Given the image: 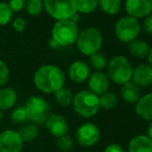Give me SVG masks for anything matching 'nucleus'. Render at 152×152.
I'll list each match as a JSON object with an SVG mask.
<instances>
[{
  "instance_id": "nucleus-1",
  "label": "nucleus",
  "mask_w": 152,
  "mask_h": 152,
  "mask_svg": "<svg viewBox=\"0 0 152 152\" xmlns=\"http://www.w3.org/2000/svg\"><path fill=\"white\" fill-rule=\"evenodd\" d=\"M33 82L36 88L44 93H55L64 86L65 76L56 65H42L35 72Z\"/></svg>"
},
{
  "instance_id": "nucleus-2",
  "label": "nucleus",
  "mask_w": 152,
  "mask_h": 152,
  "mask_svg": "<svg viewBox=\"0 0 152 152\" xmlns=\"http://www.w3.org/2000/svg\"><path fill=\"white\" fill-rule=\"evenodd\" d=\"M72 104L75 112L84 118L94 116L99 110L98 96L89 90L79 91L76 95H74Z\"/></svg>"
},
{
  "instance_id": "nucleus-3",
  "label": "nucleus",
  "mask_w": 152,
  "mask_h": 152,
  "mask_svg": "<svg viewBox=\"0 0 152 152\" xmlns=\"http://www.w3.org/2000/svg\"><path fill=\"white\" fill-rule=\"evenodd\" d=\"M132 70L134 68L126 57L115 56L108 63V78L115 84L123 85L130 81Z\"/></svg>"
},
{
  "instance_id": "nucleus-4",
  "label": "nucleus",
  "mask_w": 152,
  "mask_h": 152,
  "mask_svg": "<svg viewBox=\"0 0 152 152\" xmlns=\"http://www.w3.org/2000/svg\"><path fill=\"white\" fill-rule=\"evenodd\" d=\"M76 42L77 48L82 54L86 56H91L97 53L100 49L102 37L98 29L94 27H89L79 33Z\"/></svg>"
},
{
  "instance_id": "nucleus-5",
  "label": "nucleus",
  "mask_w": 152,
  "mask_h": 152,
  "mask_svg": "<svg viewBox=\"0 0 152 152\" xmlns=\"http://www.w3.org/2000/svg\"><path fill=\"white\" fill-rule=\"evenodd\" d=\"M79 33V27L76 23L70 20L57 21L53 27L52 38L59 46H70L77 42Z\"/></svg>"
},
{
  "instance_id": "nucleus-6",
  "label": "nucleus",
  "mask_w": 152,
  "mask_h": 152,
  "mask_svg": "<svg viewBox=\"0 0 152 152\" xmlns=\"http://www.w3.org/2000/svg\"><path fill=\"white\" fill-rule=\"evenodd\" d=\"M44 7L52 18L58 21L69 20L78 12L76 0H44Z\"/></svg>"
},
{
  "instance_id": "nucleus-7",
  "label": "nucleus",
  "mask_w": 152,
  "mask_h": 152,
  "mask_svg": "<svg viewBox=\"0 0 152 152\" xmlns=\"http://www.w3.org/2000/svg\"><path fill=\"white\" fill-rule=\"evenodd\" d=\"M29 121L33 124H45L51 115V109L46 99L40 96H31L25 104Z\"/></svg>"
},
{
  "instance_id": "nucleus-8",
  "label": "nucleus",
  "mask_w": 152,
  "mask_h": 152,
  "mask_svg": "<svg viewBox=\"0 0 152 152\" xmlns=\"http://www.w3.org/2000/svg\"><path fill=\"white\" fill-rule=\"evenodd\" d=\"M141 31V25L134 18L127 16L119 19L115 26L116 37L121 42H132L137 39Z\"/></svg>"
},
{
  "instance_id": "nucleus-9",
  "label": "nucleus",
  "mask_w": 152,
  "mask_h": 152,
  "mask_svg": "<svg viewBox=\"0 0 152 152\" xmlns=\"http://www.w3.org/2000/svg\"><path fill=\"white\" fill-rule=\"evenodd\" d=\"M76 141L83 147H92L98 142L100 137L99 128L92 122L83 123L76 130Z\"/></svg>"
},
{
  "instance_id": "nucleus-10",
  "label": "nucleus",
  "mask_w": 152,
  "mask_h": 152,
  "mask_svg": "<svg viewBox=\"0 0 152 152\" xmlns=\"http://www.w3.org/2000/svg\"><path fill=\"white\" fill-rule=\"evenodd\" d=\"M23 141L18 132L6 129L0 134V152H21Z\"/></svg>"
},
{
  "instance_id": "nucleus-11",
  "label": "nucleus",
  "mask_w": 152,
  "mask_h": 152,
  "mask_svg": "<svg viewBox=\"0 0 152 152\" xmlns=\"http://www.w3.org/2000/svg\"><path fill=\"white\" fill-rule=\"evenodd\" d=\"M125 10L134 19L146 18L152 12V0H126Z\"/></svg>"
},
{
  "instance_id": "nucleus-12",
  "label": "nucleus",
  "mask_w": 152,
  "mask_h": 152,
  "mask_svg": "<svg viewBox=\"0 0 152 152\" xmlns=\"http://www.w3.org/2000/svg\"><path fill=\"white\" fill-rule=\"evenodd\" d=\"M46 128L52 136L59 138L64 134H67L68 132V122L65 117L59 114L50 115L48 120L46 121Z\"/></svg>"
},
{
  "instance_id": "nucleus-13",
  "label": "nucleus",
  "mask_w": 152,
  "mask_h": 152,
  "mask_svg": "<svg viewBox=\"0 0 152 152\" xmlns=\"http://www.w3.org/2000/svg\"><path fill=\"white\" fill-rule=\"evenodd\" d=\"M88 87L89 91H91L95 95H102L109 90L110 80H109L108 76L104 75V72H93L88 79Z\"/></svg>"
},
{
  "instance_id": "nucleus-14",
  "label": "nucleus",
  "mask_w": 152,
  "mask_h": 152,
  "mask_svg": "<svg viewBox=\"0 0 152 152\" xmlns=\"http://www.w3.org/2000/svg\"><path fill=\"white\" fill-rule=\"evenodd\" d=\"M132 82L139 87H148L152 85V66L149 64H140L132 70Z\"/></svg>"
},
{
  "instance_id": "nucleus-15",
  "label": "nucleus",
  "mask_w": 152,
  "mask_h": 152,
  "mask_svg": "<svg viewBox=\"0 0 152 152\" xmlns=\"http://www.w3.org/2000/svg\"><path fill=\"white\" fill-rule=\"evenodd\" d=\"M68 76L74 82L84 83L90 77V68L83 61H75L68 68Z\"/></svg>"
},
{
  "instance_id": "nucleus-16",
  "label": "nucleus",
  "mask_w": 152,
  "mask_h": 152,
  "mask_svg": "<svg viewBox=\"0 0 152 152\" xmlns=\"http://www.w3.org/2000/svg\"><path fill=\"white\" fill-rule=\"evenodd\" d=\"M136 114L146 121H152V93H147L140 97L134 107Z\"/></svg>"
},
{
  "instance_id": "nucleus-17",
  "label": "nucleus",
  "mask_w": 152,
  "mask_h": 152,
  "mask_svg": "<svg viewBox=\"0 0 152 152\" xmlns=\"http://www.w3.org/2000/svg\"><path fill=\"white\" fill-rule=\"evenodd\" d=\"M128 152H152V141L145 134L134 137L128 143Z\"/></svg>"
},
{
  "instance_id": "nucleus-18",
  "label": "nucleus",
  "mask_w": 152,
  "mask_h": 152,
  "mask_svg": "<svg viewBox=\"0 0 152 152\" xmlns=\"http://www.w3.org/2000/svg\"><path fill=\"white\" fill-rule=\"evenodd\" d=\"M121 96L127 104H137L141 97V91L138 85H136L134 82L125 83L121 87Z\"/></svg>"
},
{
  "instance_id": "nucleus-19",
  "label": "nucleus",
  "mask_w": 152,
  "mask_h": 152,
  "mask_svg": "<svg viewBox=\"0 0 152 152\" xmlns=\"http://www.w3.org/2000/svg\"><path fill=\"white\" fill-rule=\"evenodd\" d=\"M17 100H18V94L16 90L8 87L0 89V110L1 111L14 108Z\"/></svg>"
},
{
  "instance_id": "nucleus-20",
  "label": "nucleus",
  "mask_w": 152,
  "mask_h": 152,
  "mask_svg": "<svg viewBox=\"0 0 152 152\" xmlns=\"http://www.w3.org/2000/svg\"><path fill=\"white\" fill-rule=\"evenodd\" d=\"M149 46L144 40L134 39L128 44V52L130 55L136 58H145L148 56L149 53Z\"/></svg>"
},
{
  "instance_id": "nucleus-21",
  "label": "nucleus",
  "mask_w": 152,
  "mask_h": 152,
  "mask_svg": "<svg viewBox=\"0 0 152 152\" xmlns=\"http://www.w3.org/2000/svg\"><path fill=\"white\" fill-rule=\"evenodd\" d=\"M19 134H20L21 139H22L23 143L26 142H32L34 141L39 134V132H38V128L35 124L33 123H26L20 128L19 130Z\"/></svg>"
},
{
  "instance_id": "nucleus-22",
  "label": "nucleus",
  "mask_w": 152,
  "mask_h": 152,
  "mask_svg": "<svg viewBox=\"0 0 152 152\" xmlns=\"http://www.w3.org/2000/svg\"><path fill=\"white\" fill-rule=\"evenodd\" d=\"M102 10L109 16L117 15L121 10V0H98Z\"/></svg>"
},
{
  "instance_id": "nucleus-23",
  "label": "nucleus",
  "mask_w": 152,
  "mask_h": 152,
  "mask_svg": "<svg viewBox=\"0 0 152 152\" xmlns=\"http://www.w3.org/2000/svg\"><path fill=\"white\" fill-rule=\"evenodd\" d=\"M98 102H99V108L104 110H112L118 104V97L113 92L107 91L106 93L98 96Z\"/></svg>"
},
{
  "instance_id": "nucleus-24",
  "label": "nucleus",
  "mask_w": 152,
  "mask_h": 152,
  "mask_svg": "<svg viewBox=\"0 0 152 152\" xmlns=\"http://www.w3.org/2000/svg\"><path fill=\"white\" fill-rule=\"evenodd\" d=\"M55 100L57 104L61 107H68L72 104V99H74V94L68 88L62 87L59 90H57L54 93Z\"/></svg>"
},
{
  "instance_id": "nucleus-25",
  "label": "nucleus",
  "mask_w": 152,
  "mask_h": 152,
  "mask_svg": "<svg viewBox=\"0 0 152 152\" xmlns=\"http://www.w3.org/2000/svg\"><path fill=\"white\" fill-rule=\"evenodd\" d=\"M10 119L16 124H23V125L26 124L29 121V116L26 107L20 106L15 108L10 114Z\"/></svg>"
},
{
  "instance_id": "nucleus-26",
  "label": "nucleus",
  "mask_w": 152,
  "mask_h": 152,
  "mask_svg": "<svg viewBox=\"0 0 152 152\" xmlns=\"http://www.w3.org/2000/svg\"><path fill=\"white\" fill-rule=\"evenodd\" d=\"M77 12L81 14H91L98 6V0H76Z\"/></svg>"
},
{
  "instance_id": "nucleus-27",
  "label": "nucleus",
  "mask_w": 152,
  "mask_h": 152,
  "mask_svg": "<svg viewBox=\"0 0 152 152\" xmlns=\"http://www.w3.org/2000/svg\"><path fill=\"white\" fill-rule=\"evenodd\" d=\"M89 63H90L91 67L94 68L95 70H100L108 65V61H107L106 56L100 52H97L95 54L91 55L90 58H89Z\"/></svg>"
},
{
  "instance_id": "nucleus-28",
  "label": "nucleus",
  "mask_w": 152,
  "mask_h": 152,
  "mask_svg": "<svg viewBox=\"0 0 152 152\" xmlns=\"http://www.w3.org/2000/svg\"><path fill=\"white\" fill-rule=\"evenodd\" d=\"M44 2L42 0H27L26 10L30 16H38L42 12Z\"/></svg>"
},
{
  "instance_id": "nucleus-29",
  "label": "nucleus",
  "mask_w": 152,
  "mask_h": 152,
  "mask_svg": "<svg viewBox=\"0 0 152 152\" xmlns=\"http://www.w3.org/2000/svg\"><path fill=\"white\" fill-rule=\"evenodd\" d=\"M74 140L67 134L57 138V148L62 152H69L74 148Z\"/></svg>"
},
{
  "instance_id": "nucleus-30",
  "label": "nucleus",
  "mask_w": 152,
  "mask_h": 152,
  "mask_svg": "<svg viewBox=\"0 0 152 152\" xmlns=\"http://www.w3.org/2000/svg\"><path fill=\"white\" fill-rule=\"evenodd\" d=\"M12 18V10L8 4L0 2V25H6Z\"/></svg>"
},
{
  "instance_id": "nucleus-31",
  "label": "nucleus",
  "mask_w": 152,
  "mask_h": 152,
  "mask_svg": "<svg viewBox=\"0 0 152 152\" xmlns=\"http://www.w3.org/2000/svg\"><path fill=\"white\" fill-rule=\"evenodd\" d=\"M10 79V69L2 60H0V86H3Z\"/></svg>"
},
{
  "instance_id": "nucleus-32",
  "label": "nucleus",
  "mask_w": 152,
  "mask_h": 152,
  "mask_svg": "<svg viewBox=\"0 0 152 152\" xmlns=\"http://www.w3.org/2000/svg\"><path fill=\"white\" fill-rule=\"evenodd\" d=\"M26 0H10L8 6L12 12H20L25 6Z\"/></svg>"
},
{
  "instance_id": "nucleus-33",
  "label": "nucleus",
  "mask_w": 152,
  "mask_h": 152,
  "mask_svg": "<svg viewBox=\"0 0 152 152\" xmlns=\"http://www.w3.org/2000/svg\"><path fill=\"white\" fill-rule=\"evenodd\" d=\"M142 27L145 33L149 34V35H152V14L146 17V19H145L144 22H143Z\"/></svg>"
},
{
  "instance_id": "nucleus-34",
  "label": "nucleus",
  "mask_w": 152,
  "mask_h": 152,
  "mask_svg": "<svg viewBox=\"0 0 152 152\" xmlns=\"http://www.w3.org/2000/svg\"><path fill=\"white\" fill-rule=\"evenodd\" d=\"M12 26H14V29L17 32H22L26 27V22H25V20L23 18H17L14 21Z\"/></svg>"
},
{
  "instance_id": "nucleus-35",
  "label": "nucleus",
  "mask_w": 152,
  "mask_h": 152,
  "mask_svg": "<svg viewBox=\"0 0 152 152\" xmlns=\"http://www.w3.org/2000/svg\"><path fill=\"white\" fill-rule=\"evenodd\" d=\"M104 152H126L123 149V147H121L118 144H111L109 146L106 147V149L104 150Z\"/></svg>"
},
{
  "instance_id": "nucleus-36",
  "label": "nucleus",
  "mask_w": 152,
  "mask_h": 152,
  "mask_svg": "<svg viewBox=\"0 0 152 152\" xmlns=\"http://www.w3.org/2000/svg\"><path fill=\"white\" fill-rule=\"evenodd\" d=\"M48 45L49 47H50L51 49H57L59 47V45L57 44V42L55 39H53V38H51V39H49L48 42Z\"/></svg>"
},
{
  "instance_id": "nucleus-37",
  "label": "nucleus",
  "mask_w": 152,
  "mask_h": 152,
  "mask_svg": "<svg viewBox=\"0 0 152 152\" xmlns=\"http://www.w3.org/2000/svg\"><path fill=\"white\" fill-rule=\"evenodd\" d=\"M147 137L152 141V121L149 123L148 128H147Z\"/></svg>"
},
{
  "instance_id": "nucleus-38",
  "label": "nucleus",
  "mask_w": 152,
  "mask_h": 152,
  "mask_svg": "<svg viewBox=\"0 0 152 152\" xmlns=\"http://www.w3.org/2000/svg\"><path fill=\"white\" fill-rule=\"evenodd\" d=\"M69 20L72 21V22H74V23H76V24H77V23L80 21V16H79L78 14H75L74 16H72V18L69 19Z\"/></svg>"
},
{
  "instance_id": "nucleus-39",
  "label": "nucleus",
  "mask_w": 152,
  "mask_h": 152,
  "mask_svg": "<svg viewBox=\"0 0 152 152\" xmlns=\"http://www.w3.org/2000/svg\"><path fill=\"white\" fill-rule=\"evenodd\" d=\"M147 58H148L149 65L152 66V49H150V50H149V53H148V56H147Z\"/></svg>"
},
{
  "instance_id": "nucleus-40",
  "label": "nucleus",
  "mask_w": 152,
  "mask_h": 152,
  "mask_svg": "<svg viewBox=\"0 0 152 152\" xmlns=\"http://www.w3.org/2000/svg\"><path fill=\"white\" fill-rule=\"evenodd\" d=\"M2 117H3V114H2V111H1V110H0V121H1Z\"/></svg>"
}]
</instances>
